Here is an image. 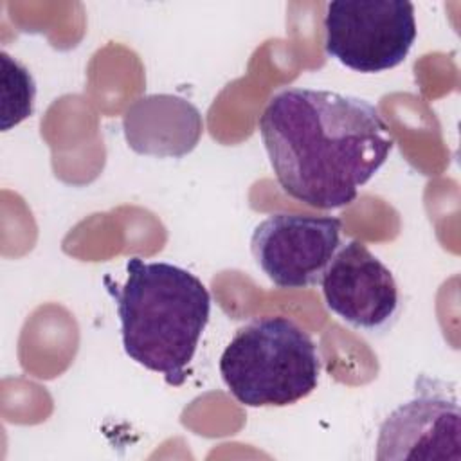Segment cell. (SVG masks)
Masks as SVG:
<instances>
[{
    "label": "cell",
    "instance_id": "5b68a950",
    "mask_svg": "<svg viewBox=\"0 0 461 461\" xmlns=\"http://www.w3.org/2000/svg\"><path fill=\"white\" fill-rule=\"evenodd\" d=\"M340 230L335 216L277 212L256 225L250 252L276 286L308 288L321 283L340 247Z\"/></svg>",
    "mask_w": 461,
    "mask_h": 461
},
{
    "label": "cell",
    "instance_id": "8992f818",
    "mask_svg": "<svg viewBox=\"0 0 461 461\" xmlns=\"http://www.w3.org/2000/svg\"><path fill=\"white\" fill-rule=\"evenodd\" d=\"M321 286L328 310L364 333L387 331L402 310L393 272L358 240L339 247Z\"/></svg>",
    "mask_w": 461,
    "mask_h": 461
},
{
    "label": "cell",
    "instance_id": "3957f363",
    "mask_svg": "<svg viewBox=\"0 0 461 461\" xmlns=\"http://www.w3.org/2000/svg\"><path fill=\"white\" fill-rule=\"evenodd\" d=\"M220 375L247 407H286L317 389L321 355L292 319L259 317L234 333L221 353Z\"/></svg>",
    "mask_w": 461,
    "mask_h": 461
},
{
    "label": "cell",
    "instance_id": "7a4b0ae2",
    "mask_svg": "<svg viewBox=\"0 0 461 461\" xmlns=\"http://www.w3.org/2000/svg\"><path fill=\"white\" fill-rule=\"evenodd\" d=\"M126 281L110 286L124 353L180 387L211 317V295L189 270L166 261L126 263Z\"/></svg>",
    "mask_w": 461,
    "mask_h": 461
},
{
    "label": "cell",
    "instance_id": "277c9868",
    "mask_svg": "<svg viewBox=\"0 0 461 461\" xmlns=\"http://www.w3.org/2000/svg\"><path fill=\"white\" fill-rule=\"evenodd\" d=\"M416 32L414 5L405 0H335L326 5L324 50L355 72L398 67Z\"/></svg>",
    "mask_w": 461,
    "mask_h": 461
},
{
    "label": "cell",
    "instance_id": "52a82bcc",
    "mask_svg": "<svg viewBox=\"0 0 461 461\" xmlns=\"http://www.w3.org/2000/svg\"><path fill=\"white\" fill-rule=\"evenodd\" d=\"M420 380L416 396L380 425L378 461H461V412L452 393Z\"/></svg>",
    "mask_w": 461,
    "mask_h": 461
},
{
    "label": "cell",
    "instance_id": "6da1fadb",
    "mask_svg": "<svg viewBox=\"0 0 461 461\" xmlns=\"http://www.w3.org/2000/svg\"><path fill=\"white\" fill-rule=\"evenodd\" d=\"M258 126L285 193L324 211L349 205L394 146L375 104L333 90L285 88Z\"/></svg>",
    "mask_w": 461,
    "mask_h": 461
},
{
    "label": "cell",
    "instance_id": "ba28073f",
    "mask_svg": "<svg viewBox=\"0 0 461 461\" xmlns=\"http://www.w3.org/2000/svg\"><path fill=\"white\" fill-rule=\"evenodd\" d=\"M2 58V130L22 122L31 117L36 95V85L31 72L7 52Z\"/></svg>",
    "mask_w": 461,
    "mask_h": 461
}]
</instances>
